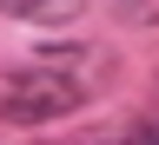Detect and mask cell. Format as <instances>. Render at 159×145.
Wrapping results in <instances>:
<instances>
[{
	"instance_id": "1",
	"label": "cell",
	"mask_w": 159,
	"mask_h": 145,
	"mask_svg": "<svg viewBox=\"0 0 159 145\" xmlns=\"http://www.w3.org/2000/svg\"><path fill=\"white\" fill-rule=\"evenodd\" d=\"M80 106H86V79H73L60 66L27 59V66L0 73V119L7 126H53V119H73Z\"/></svg>"
},
{
	"instance_id": "2",
	"label": "cell",
	"mask_w": 159,
	"mask_h": 145,
	"mask_svg": "<svg viewBox=\"0 0 159 145\" xmlns=\"http://www.w3.org/2000/svg\"><path fill=\"white\" fill-rule=\"evenodd\" d=\"M7 20H27V27H73L86 13V0H0Z\"/></svg>"
},
{
	"instance_id": "3",
	"label": "cell",
	"mask_w": 159,
	"mask_h": 145,
	"mask_svg": "<svg viewBox=\"0 0 159 145\" xmlns=\"http://www.w3.org/2000/svg\"><path fill=\"white\" fill-rule=\"evenodd\" d=\"M93 145H159V112H152V119H126V126L99 132Z\"/></svg>"
},
{
	"instance_id": "4",
	"label": "cell",
	"mask_w": 159,
	"mask_h": 145,
	"mask_svg": "<svg viewBox=\"0 0 159 145\" xmlns=\"http://www.w3.org/2000/svg\"><path fill=\"white\" fill-rule=\"evenodd\" d=\"M119 27H159V0H106Z\"/></svg>"
}]
</instances>
